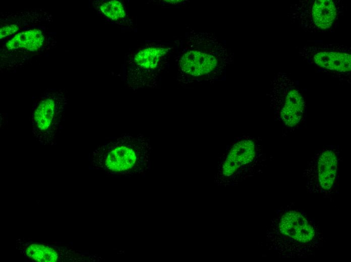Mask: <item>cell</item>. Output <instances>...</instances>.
Masks as SVG:
<instances>
[{"instance_id": "cell-12", "label": "cell", "mask_w": 351, "mask_h": 262, "mask_svg": "<svg viewBox=\"0 0 351 262\" xmlns=\"http://www.w3.org/2000/svg\"><path fill=\"white\" fill-rule=\"evenodd\" d=\"M167 52L164 48L148 47L143 49L135 55V62L141 67L153 69L156 68L158 62Z\"/></svg>"}, {"instance_id": "cell-13", "label": "cell", "mask_w": 351, "mask_h": 262, "mask_svg": "<svg viewBox=\"0 0 351 262\" xmlns=\"http://www.w3.org/2000/svg\"><path fill=\"white\" fill-rule=\"evenodd\" d=\"M100 8L102 13L112 20L116 21L126 16L123 5L118 1L105 2L101 5Z\"/></svg>"}, {"instance_id": "cell-9", "label": "cell", "mask_w": 351, "mask_h": 262, "mask_svg": "<svg viewBox=\"0 0 351 262\" xmlns=\"http://www.w3.org/2000/svg\"><path fill=\"white\" fill-rule=\"evenodd\" d=\"M314 60L317 65L329 70L340 72L350 71L351 57L348 53L320 52L314 55Z\"/></svg>"}, {"instance_id": "cell-6", "label": "cell", "mask_w": 351, "mask_h": 262, "mask_svg": "<svg viewBox=\"0 0 351 262\" xmlns=\"http://www.w3.org/2000/svg\"><path fill=\"white\" fill-rule=\"evenodd\" d=\"M66 99L58 91L45 94L36 103L32 114V132L41 144H52L62 125Z\"/></svg>"}, {"instance_id": "cell-1", "label": "cell", "mask_w": 351, "mask_h": 262, "mask_svg": "<svg viewBox=\"0 0 351 262\" xmlns=\"http://www.w3.org/2000/svg\"><path fill=\"white\" fill-rule=\"evenodd\" d=\"M267 237L269 249L281 258L311 255L323 240L319 224L293 204L276 210L268 228Z\"/></svg>"}, {"instance_id": "cell-10", "label": "cell", "mask_w": 351, "mask_h": 262, "mask_svg": "<svg viewBox=\"0 0 351 262\" xmlns=\"http://www.w3.org/2000/svg\"><path fill=\"white\" fill-rule=\"evenodd\" d=\"M44 37L41 30L33 29L24 31L15 35L6 43L10 50L24 49L36 51L43 43Z\"/></svg>"}, {"instance_id": "cell-7", "label": "cell", "mask_w": 351, "mask_h": 262, "mask_svg": "<svg viewBox=\"0 0 351 262\" xmlns=\"http://www.w3.org/2000/svg\"><path fill=\"white\" fill-rule=\"evenodd\" d=\"M16 247L26 259L32 261H95L102 259L98 255L72 248L34 242L23 238L16 240Z\"/></svg>"}, {"instance_id": "cell-11", "label": "cell", "mask_w": 351, "mask_h": 262, "mask_svg": "<svg viewBox=\"0 0 351 262\" xmlns=\"http://www.w3.org/2000/svg\"><path fill=\"white\" fill-rule=\"evenodd\" d=\"M312 14L315 25L321 29L330 28L336 16V9L331 0L316 1L312 7Z\"/></svg>"}, {"instance_id": "cell-5", "label": "cell", "mask_w": 351, "mask_h": 262, "mask_svg": "<svg viewBox=\"0 0 351 262\" xmlns=\"http://www.w3.org/2000/svg\"><path fill=\"white\" fill-rule=\"evenodd\" d=\"M272 103L275 118L281 124L285 135L300 128L306 119V103L294 82L279 78L274 83Z\"/></svg>"}, {"instance_id": "cell-3", "label": "cell", "mask_w": 351, "mask_h": 262, "mask_svg": "<svg viewBox=\"0 0 351 262\" xmlns=\"http://www.w3.org/2000/svg\"><path fill=\"white\" fill-rule=\"evenodd\" d=\"M340 153L332 145H326L312 157L303 172L305 186L310 193L332 200L337 193Z\"/></svg>"}, {"instance_id": "cell-14", "label": "cell", "mask_w": 351, "mask_h": 262, "mask_svg": "<svg viewBox=\"0 0 351 262\" xmlns=\"http://www.w3.org/2000/svg\"><path fill=\"white\" fill-rule=\"evenodd\" d=\"M19 26L15 25L1 27L0 29V38L2 39L10 35H12L19 31Z\"/></svg>"}, {"instance_id": "cell-4", "label": "cell", "mask_w": 351, "mask_h": 262, "mask_svg": "<svg viewBox=\"0 0 351 262\" xmlns=\"http://www.w3.org/2000/svg\"><path fill=\"white\" fill-rule=\"evenodd\" d=\"M260 140L243 135L234 140L228 147L219 172L231 181H239L252 176L263 166Z\"/></svg>"}, {"instance_id": "cell-2", "label": "cell", "mask_w": 351, "mask_h": 262, "mask_svg": "<svg viewBox=\"0 0 351 262\" xmlns=\"http://www.w3.org/2000/svg\"><path fill=\"white\" fill-rule=\"evenodd\" d=\"M151 146L142 135L123 134L97 147L92 153L93 168L113 175H135L150 168Z\"/></svg>"}, {"instance_id": "cell-8", "label": "cell", "mask_w": 351, "mask_h": 262, "mask_svg": "<svg viewBox=\"0 0 351 262\" xmlns=\"http://www.w3.org/2000/svg\"><path fill=\"white\" fill-rule=\"evenodd\" d=\"M180 65L185 73L193 77H201L214 71L217 65V61L213 55L191 50L182 56Z\"/></svg>"}]
</instances>
